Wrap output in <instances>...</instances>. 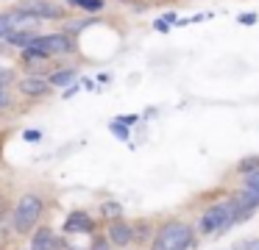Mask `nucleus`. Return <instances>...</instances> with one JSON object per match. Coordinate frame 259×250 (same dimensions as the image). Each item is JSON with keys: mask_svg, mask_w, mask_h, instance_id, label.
Here are the masks:
<instances>
[{"mask_svg": "<svg viewBox=\"0 0 259 250\" xmlns=\"http://www.w3.org/2000/svg\"><path fill=\"white\" fill-rule=\"evenodd\" d=\"M192 244V228L181 220H170L153 236L151 250H187Z\"/></svg>", "mask_w": 259, "mask_h": 250, "instance_id": "1", "label": "nucleus"}, {"mask_svg": "<svg viewBox=\"0 0 259 250\" xmlns=\"http://www.w3.org/2000/svg\"><path fill=\"white\" fill-rule=\"evenodd\" d=\"M42 211H45V203H42L39 194L34 192H25L23 197L17 200V209H14V231L17 233H31L39 222Z\"/></svg>", "mask_w": 259, "mask_h": 250, "instance_id": "2", "label": "nucleus"}, {"mask_svg": "<svg viewBox=\"0 0 259 250\" xmlns=\"http://www.w3.org/2000/svg\"><path fill=\"white\" fill-rule=\"evenodd\" d=\"M237 222V209H234V200H223V203H214L212 209L203 211L201 217V231L203 233H214V231H226Z\"/></svg>", "mask_w": 259, "mask_h": 250, "instance_id": "3", "label": "nucleus"}, {"mask_svg": "<svg viewBox=\"0 0 259 250\" xmlns=\"http://www.w3.org/2000/svg\"><path fill=\"white\" fill-rule=\"evenodd\" d=\"M17 11L20 14H31L36 20H59V17H64V11L56 3H48V0H20Z\"/></svg>", "mask_w": 259, "mask_h": 250, "instance_id": "4", "label": "nucleus"}, {"mask_svg": "<svg viewBox=\"0 0 259 250\" xmlns=\"http://www.w3.org/2000/svg\"><path fill=\"white\" fill-rule=\"evenodd\" d=\"M34 47H39L42 53L51 59V56H62V53H70V50L75 47L73 39L67 36V33H48V36H36Z\"/></svg>", "mask_w": 259, "mask_h": 250, "instance_id": "5", "label": "nucleus"}, {"mask_svg": "<svg viewBox=\"0 0 259 250\" xmlns=\"http://www.w3.org/2000/svg\"><path fill=\"white\" fill-rule=\"evenodd\" d=\"M231 200H234V209H237V222H240V220H248V214H253V211L259 209V189L242 186Z\"/></svg>", "mask_w": 259, "mask_h": 250, "instance_id": "6", "label": "nucleus"}, {"mask_svg": "<svg viewBox=\"0 0 259 250\" xmlns=\"http://www.w3.org/2000/svg\"><path fill=\"white\" fill-rule=\"evenodd\" d=\"M51 78H39V75H31V78H23L20 81V92L25 94V97H45L48 92H51Z\"/></svg>", "mask_w": 259, "mask_h": 250, "instance_id": "7", "label": "nucleus"}, {"mask_svg": "<svg viewBox=\"0 0 259 250\" xmlns=\"http://www.w3.org/2000/svg\"><path fill=\"white\" fill-rule=\"evenodd\" d=\"M64 231L67 233H92L95 231V222L87 211H73V214L64 220Z\"/></svg>", "mask_w": 259, "mask_h": 250, "instance_id": "8", "label": "nucleus"}, {"mask_svg": "<svg viewBox=\"0 0 259 250\" xmlns=\"http://www.w3.org/2000/svg\"><path fill=\"white\" fill-rule=\"evenodd\" d=\"M109 239H112V244H117V247H125L128 242H134V228L123 220H112L109 222Z\"/></svg>", "mask_w": 259, "mask_h": 250, "instance_id": "9", "label": "nucleus"}, {"mask_svg": "<svg viewBox=\"0 0 259 250\" xmlns=\"http://www.w3.org/2000/svg\"><path fill=\"white\" fill-rule=\"evenodd\" d=\"M6 39L12 44H17V47H31V44L36 42V33L28 31V28H14V31L6 33Z\"/></svg>", "mask_w": 259, "mask_h": 250, "instance_id": "10", "label": "nucleus"}, {"mask_svg": "<svg viewBox=\"0 0 259 250\" xmlns=\"http://www.w3.org/2000/svg\"><path fill=\"white\" fill-rule=\"evenodd\" d=\"M101 214L106 217V220H120V217H123V206L114 203V200H106V203L101 206Z\"/></svg>", "mask_w": 259, "mask_h": 250, "instance_id": "11", "label": "nucleus"}, {"mask_svg": "<svg viewBox=\"0 0 259 250\" xmlns=\"http://www.w3.org/2000/svg\"><path fill=\"white\" fill-rule=\"evenodd\" d=\"M75 81V70H59L51 75V83L53 86H67V83Z\"/></svg>", "mask_w": 259, "mask_h": 250, "instance_id": "12", "label": "nucleus"}, {"mask_svg": "<svg viewBox=\"0 0 259 250\" xmlns=\"http://www.w3.org/2000/svg\"><path fill=\"white\" fill-rule=\"evenodd\" d=\"M17 22H20L17 14H0V39L6 36L9 31H14V28H17Z\"/></svg>", "mask_w": 259, "mask_h": 250, "instance_id": "13", "label": "nucleus"}, {"mask_svg": "<svg viewBox=\"0 0 259 250\" xmlns=\"http://www.w3.org/2000/svg\"><path fill=\"white\" fill-rule=\"evenodd\" d=\"M109 128H112V133H114L117 139H128V131H125V122H123V120H114Z\"/></svg>", "mask_w": 259, "mask_h": 250, "instance_id": "14", "label": "nucleus"}, {"mask_svg": "<svg viewBox=\"0 0 259 250\" xmlns=\"http://www.w3.org/2000/svg\"><path fill=\"white\" fill-rule=\"evenodd\" d=\"M242 178H245V186L259 189V167H256V170H251V172H242Z\"/></svg>", "mask_w": 259, "mask_h": 250, "instance_id": "15", "label": "nucleus"}, {"mask_svg": "<svg viewBox=\"0 0 259 250\" xmlns=\"http://www.w3.org/2000/svg\"><path fill=\"white\" fill-rule=\"evenodd\" d=\"M90 250H112V239L95 236V239H92V247H90Z\"/></svg>", "mask_w": 259, "mask_h": 250, "instance_id": "16", "label": "nucleus"}, {"mask_svg": "<svg viewBox=\"0 0 259 250\" xmlns=\"http://www.w3.org/2000/svg\"><path fill=\"white\" fill-rule=\"evenodd\" d=\"M259 167V156H251V159H242L240 161V172H251Z\"/></svg>", "mask_w": 259, "mask_h": 250, "instance_id": "17", "label": "nucleus"}, {"mask_svg": "<svg viewBox=\"0 0 259 250\" xmlns=\"http://www.w3.org/2000/svg\"><path fill=\"white\" fill-rule=\"evenodd\" d=\"M75 6H81V9H87V11H98L103 6V0H73Z\"/></svg>", "mask_w": 259, "mask_h": 250, "instance_id": "18", "label": "nucleus"}, {"mask_svg": "<svg viewBox=\"0 0 259 250\" xmlns=\"http://www.w3.org/2000/svg\"><path fill=\"white\" fill-rule=\"evenodd\" d=\"M237 250H259V239H245L237 244Z\"/></svg>", "mask_w": 259, "mask_h": 250, "instance_id": "19", "label": "nucleus"}, {"mask_svg": "<svg viewBox=\"0 0 259 250\" xmlns=\"http://www.w3.org/2000/svg\"><path fill=\"white\" fill-rule=\"evenodd\" d=\"M240 22L242 25H253V22H256V14H240Z\"/></svg>", "mask_w": 259, "mask_h": 250, "instance_id": "20", "label": "nucleus"}, {"mask_svg": "<svg viewBox=\"0 0 259 250\" xmlns=\"http://www.w3.org/2000/svg\"><path fill=\"white\" fill-rule=\"evenodd\" d=\"M25 139H28V142H39L42 131H25Z\"/></svg>", "mask_w": 259, "mask_h": 250, "instance_id": "21", "label": "nucleus"}, {"mask_svg": "<svg viewBox=\"0 0 259 250\" xmlns=\"http://www.w3.org/2000/svg\"><path fill=\"white\" fill-rule=\"evenodd\" d=\"M6 106H9V94L3 89V83H0V109H6Z\"/></svg>", "mask_w": 259, "mask_h": 250, "instance_id": "22", "label": "nucleus"}, {"mask_svg": "<svg viewBox=\"0 0 259 250\" xmlns=\"http://www.w3.org/2000/svg\"><path fill=\"white\" fill-rule=\"evenodd\" d=\"M120 120H123L125 125H134V122H137V117H134V114H125V117H120Z\"/></svg>", "mask_w": 259, "mask_h": 250, "instance_id": "23", "label": "nucleus"}, {"mask_svg": "<svg viewBox=\"0 0 259 250\" xmlns=\"http://www.w3.org/2000/svg\"><path fill=\"white\" fill-rule=\"evenodd\" d=\"M3 214H6V200H3V194H0V220H3Z\"/></svg>", "mask_w": 259, "mask_h": 250, "instance_id": "24", "label": "nucleus"}]
</instances>
